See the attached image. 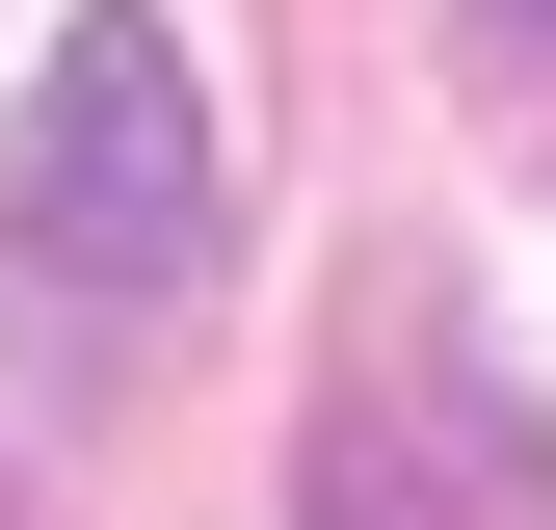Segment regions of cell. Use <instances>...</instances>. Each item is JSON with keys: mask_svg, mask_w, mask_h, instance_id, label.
<instances>
[{"mask_svg": "<svg viewBox=\"0 0 556 530\" xmlns=\"http://www.w3.org/2000/svg\"><path fill=\"white\" fill-rule=\"evenodd\" d=\"M213 239H239V160H213V80H186V27H106L27 80V186H0V345H27L53 398L132 371L186 292H213Z\"/></svg>", "mask_w": 556, "mask_h": 530, "instance_id": "6da1fadb", "label": "cell"}, {"mask_svg": "<svg viewBox=\"0 0 556 530\" xmlns=\"http://www.w3.org/2000/svg\"><path fill=\"white\" fill-rule=\"evenodd\" d=\"M292 530H556V398L451 292H397L292 425Z\"/></svg>", "mask_w": 556, "mask_h": 530, "instance_id": "7a4b0ae2", "label": "cell"}, {"mask_svg": "<svg viewBox=\"0 0 556 530\" xmlns=\"http://www.w3.org/2000/svg\"><path fill=\"white\" fill-rule=\"evenodd\" d=\"M504 27H556V0H504Z\"/></svg>", "mask_w": 556, "mask_h": 530, "instance_id": "3957f363", "label": "cell"}]
</instances>
